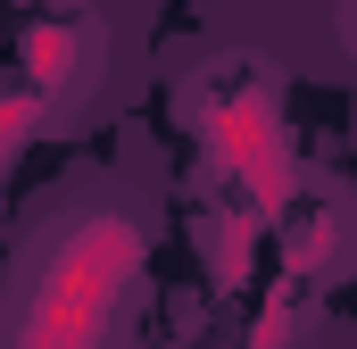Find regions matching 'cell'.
Segmentation results:
<instances>
[{
  "instance_id": "cell-3",
  "label": "cell",
  "mask_w": 357,
  "mask_h": 349,
  "mask_svg": "<svg viewBox=\"0 0 357 349\" xmlns=\"http://www.w3.org/2000/svg\"><path fill=\"white\" fill-rule=\"evenodd\" d=\"M25 75L42 91H67V75H75V34L67 25H33L25 34Z\"/></svg>"
},
{
  "instance_id": "cell-4",
  "label": "cell",
  "mask_w": 357,
  "mask_h": 349,
  "mask_svg": "<svg viewBox=\"0 0 357 349\" xmlns=\"http://www.w3.org/2000/svg\"><path fill=\"white\" fill-rule=\"evenodd\" d=\"M250 349H291V283L266 291V308H258V325H250Z\"/></svg>"
},
{
  "instance_id": "cell-2",
  "label": "cell",
  "mask_w": 357,
  "mask_h": 349,
  "mask_svg": "<svg viewBox=\"0 0 357 349\" xmlns=\"http://www.w3.org/2000/svg\"><path fill=\"white\" fill-rule=\"evenodd\" d=\"M199 142H208L216 174H233L250 191L258 216H282L299 200V158H291V133H282L266 91H233V100L199 108Z\"/></svg>"
},
{
  "instance_id": "cell-5",
  "label": "cell",
  "mask_w": 357,
  "mask_h": 349,
  "mask_svg": "<svg viewBox=\"0 0 357 349\" xmlns=\"http://www.w3.org/2000/svg\"><path fill=\"white\" fill-rule=\"evenodd\" d=\"M33 117H42V84H25L17 100H8V125H0V142H8V150H25V133H33Z\"/></svg>"
},
{
  "instance_id": "cell-1",
  "label": "cell",
  "mask_w": 357,
  "mask_h": 349,
  "mask_svg": "<svg viewBox=\"0 0 357 349\" xmlns=\"http://www.w3.org/2000/svg\"><path fill=\"white\" fill-rule=\"evenodd\" d=\"M142 258H150V233L125 208H75L33 266L17 349H100L125 291L142 283Z\"/></svg>"
}]
</instances>
